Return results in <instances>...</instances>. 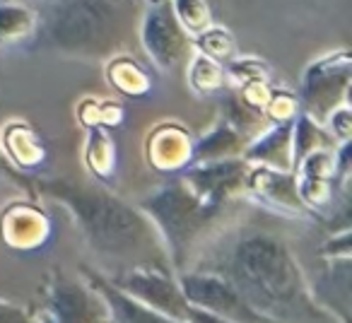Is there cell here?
Masks as SVG:
<instances>
[{
	"label": "cell",
	"mask_w": 352,
	"mask_h": 323,
	"mask_svg": "<svg viewBox=\"0 0 352 323\" xmlns=\"http://www.w3.org/2000/svg\"><path fill=\"white\" fill-rule=\"evenodd\" d=\"M191 270L230 282L246 304L278 323H340L311 294V282L280 234L254 225L227 227Z\"/></svg>",
	"instance_id": "6da1fadb"
},
{
	"label": "cell",
	"mask_w": 352,
	"mask_h": 323,
	"mask_svg": "<svg viewBox=\"0 0 352 323\" xmlns=\"http://www.w3.org/2000/svg\"><path fill=\"white\" fill-rule=\"evenodd\" d=\"M34 193L63 205L78 225L85 244L97 256L121 263L116 273L138 263L162 260L160 254H164V246L150 217L104 186L75 183L68 179H36Z\"/></svg>",
	"instance_id": "7a4b0ae2"
},
{
	"label": "cell",
	"mask_w": 352,
	"mask_h": 323,
	"mask_svg": "<svg viewBox=\"0 0 352 323\" xmlns=\"http://www.w3.org/2000/svg\"><path fill=\"white\" fill-rule=\"evenodd\" d=\"M234 205L236 203L222 205L203 201L182 177L150 191L138 203L160 232L164 254L176 275L191 270L206 246L232 225Z\"/></svg>",
	"instance_id": "3957f363"
},
{
	"label": "cell",
	"mask_w": 352,
	"mask_h": 323,
	"mask_svg": "<svg viewBox=\"0 0 352 323\" xmlns=\"http://www.w3.org/2000/svg\"><path fill=\"white\" fill-rule=\"evenodd\" d=\"M36 41L65 56L102 58L123 39V10L118 0H49Z\"/></svg>",
	"instance_id": "277c9868"
},
{
	"label": "cell",
	"mask_w": 352,
	"mask_h": 323,
	"mask_svg": "<svg viewBox=\"0 0 352 323\" xmlns=\"http://www.w3.org/2000/svg\"><path fill=\"white\" fill-rule=\"evenodd\" d=\"M352 56L347 49L323 54L307 65L299 87V107L316 123H326L328 116L342 104H350Z\"/></svg>",
	"instance_id": "5b68a950"
},
{
	"label": "cell",
	"mask_w": 352,
	"mask_h": 323,
	"mask_svg": "<svg viewBox=\"0 0 352 323\" xmlns=\"http://www.w3.org/2000/svg\"><path fill=\"white\" fill-rule=\"evenodd\" d=\"M109 280L135 302L171 318H179V321H184L188 304H191L179 285V275L171 270V265H164L162 260L131 265Z\"/></svg>",
	"instance_id": "8992f818"
},
{
	"label": "cell",
	"mask_w": 352,
	"mask_h": 323,
	"mask_svg": "<svg viewBox=\"0 0 352 323\" xmlns=\"http://www.w3.org/2000/svg\"><path fill=\"white\" fill-rule=\"evenodd\" d=\"M44 311L54 323H113L109 304L87 282L54 270L44 285Z\"/></svg>",
	"instance_id": "52a82bcc"
},
{
	"label": "cell",
	"mask_w": 352,
	"mask_h": 323,
	"mask_svg": "<svg viewBox=\"0 0 352 323\" xmlns=\"http://www.w3.org/2000/svg\"><path fill=\"white\" fill-rule=\"evenodd\" d=\"M140 44L150 63L162 73L174 70L191 54V36L179 25L169 0L147 3L140 17Z\"/></svg>",
	"instance_id": "ba28073f"
},
{
	"label": "cell",
	"mask_w": 352,
	"mask_h": 323,
	"mask_svg": "<svg viewBox=\"0 0 352 323\" xmlns=\"http://www.w3.org/2000/svg\"><path fill=\"white\" fill-rule=\"evenodd\" d=\"M184 294L191 304L227 318L230 323H278L256 311L246 299L222 278L203 270H186L179 275Z\"/></svg>",
	"instance_id": "9c48e42d"
},
{
	"label": "cell",
	"mask_w": 352,
	"mask_h": 323,
	"mask_svg": "<svg viewBox=\"0 0 352 323\" xmlns=\"http://www.w3.org/2000/svg\"><path fill=\"white\" fill-rule=\"evenodd\" d=\"M244 198H251L265 212H273L278 217H289V220L314 217L297 193L294 172H278V169L251 164L244 183Z\"/></svg>",
	"instance_id": "30bf717a"
},
{
	"label": "cell",
	"mask_w": 352,
	"mask_h": 323,
	"mask_svg": "<svg viewBox=\"0 0 352 323\" xmlns=\"http://www.w3.org/2000/svg\"><path fill=\"white\" fill-rule=\"evenodd\" d=\"M249 167L251 164L241 157H232V159L191 164L176 177H182L203 201L227 205V203H236V198H244Z\"/></svg>",
	"instance_id": "8fae6325"
},
{
	"label": "cell",
	"mask_w": 352,
	"mask_h": 323,
	"mask_svg": "<svg viewBox=\"0 0 352 323\" xmlns=\"http://www.w3.org/2000/svg\"><path fill=\"white\" fill-rule=\"evenodd\" d=\"M196 135L179 121L157 123L145 140V159L155 172L176 177L193 164Z\"/></svg>",
	"instance_id": "7c38bea8"
},
{
	"label": "cell",
	"mask_w": 352,
	"mask_h": 323,
	"mask_svg": "<svg viewBox=\"0 0 352 323\" xmlns=\"http://www.w3.org/2000/svg\"><path fill=\"white\" fill-rule=\"evenodd\" d=\"M51 234L54 227L44 210L36 205V198L15 201L0 212V236L10 249L32 254L44 249L51 241Z\"/></svg>",
	"instance_id": "4fadbf2b"
},
{
	"label": "cell",
	"mask_w": 352,
	"mask_h": 323,
	"mask_svg": "<svg viewBox=\"0 0 352 323\" xmlns=\"http://www.w3.org/2000/svg\"><path fill=\"white\" fill-rule=\"evenodd\" d=\"M80 275L104 297V302L109 304L113 323H184L179 318H171L166 313H160L155 309L145 307V304L135 302L126 292H121L107 275L89 268V265H80Z\"/></svg>",
	"instance_id": "5bb4252c"
},
{
	"label": "cell",
	"mask_w": 352,
	"mask_h": 323,
	"mask_svg": "<svg viewBox=\"0 0 352 323\" xmlns=\"http://www.w3.org/2000/svg\"><path fill=\"white\" fill-rule=\"evenodd\" d=\"M0 142H3V150H6L8 159L25 174L39 172L41 167H46V162H49V147H46L44 137L36 133L34 126H30L22 118L8 121L3 126Z\"/></svg>",
	"instance_id": "9a60e30c"
},
{
	"label": "cell",
	"mask_w": 352,
	"mask_h": 323,
	"mask_svg": "<svg viewBox=\"0 0 352 323\" xmlns=\"http://www.w3.org/2000/svg\"><path fill=\"white\" fill-rule=\"evenodd\" d=\"M241 159L249 164L278 169V172H292V121L270 123L268 128L256 133L246 142Z\"/></svg>",
	"instance_id": "2e32d148"
},
{
	"label": "cell",
	"mask_w": 352,
	"mask_h": 323,
	"mask_svg": "<svg viewBox=\"0 0 352 323\" xmlns=\"http://www.w3.org/2000/svg\"><path fill=\"white\" fill-rule=\"evenodd\" d=\"M328 268L311 285V294L340 323H350V258H328Z\"/></svg>",
	"instance_id": "e0dca14e"
},
{
	"label": "cell",
	"mask_w": 352,
	"mask_h": 323,
	"mask_svg": "<svg viewBox=\"0 0 352 323\" xmlns=\"http://www.w3.org/2000/svg\"><path fill=\"white\" fill-rule=\"evenodd\" d=\"M246 137L236 128H232L225 118L215 123L210 131H206L201 137H196L193 147V164H206V162H220L241 157L246 147Z\"/></svg>",
	"instance_id": "ac0fdd59"
},
{
	"label": "cell",
	"mask_w": 352,
	"mask_h": 323,
	"mask_svg": "<svg viewBox=\"0 0 352 323\" xmlns=\"http://www.w3.org/2000/svg\"><path fill=\"white\" fill-rule=\"evenodd\" d=\"M39 12L27 3H3L0 0V46L17 49L36 41Z\"/></svg>",
	"instance_id": "d6986e66"
},
{
	"label": "cell",
	"mask_w": 352,
	"mask_h": 323,
	"mask_svg": "<svg viewBox=\"0 0 352 323\" xmlns=\"http://www.w3.org/2000/svg\"><path fill=\"white\" fill-rule=\"evenodd\" d=\"M82 159L87 172L92 174L97 181L111 183L118 169V147L113 140L109 128H87V137H85V150Z\"/></svg>",
	"instance_id": "ffe728a7"
},
{
	"label": "cell",
	"mask_w": 352,
	"mask_h": 323,
	"mask_svg": "<svg viewBox=\"0 0 352 323\" xmlns=\"http://www.w3.org/2000/svg\"><path fill=\"white\" fill-rule=\"evenodd\" d=\"M104 75L107 82L128 99H140L152 92L150 75L133 56H111L104 65Z\"/></svg>",
	"instance_id": "44dd1931"
},
{
	"label": "cell",
	"mask_w": 352,
	"mask_h": 323,
	"mask_svg": "<svg viewBox=\"0 0 352 323\" xmlns=\"http://www.w3.org/2000/svg\"><path fill=\"white\" fill-rule=\"evenodd\" d=\"M186 80H188V87L196 94H201V97H212V94L222 92V89L227 87L225 65L208 58V56L198 54V51L191 56V60H188Z\"/></svg>",
	"instance_id": "7402d4cb"
},
{
	"label": "cell",
	"mask_w": 352,
	"mask_h": 323,
	"mask_svg": "<svg viewBox=\"0 0 352 323\" xmlns=\"http://www.w3.org/2000/svg\"><path fill=\"white\" fill-rule=\"evenodd\" d=\"M333 137L326 133L321 123L309 118L304 111H299L292 121V164H297L302 157L311 155L316 150H326L331 147ZM294 169V167H292Z\"/></svg>",
	"instance_id": "603a6c76"
},
{
	"label": "cell",
	"mask_w": 352,
	"mask_h": 323,
	"mask_svg": "<svg viewBox=\"0 0 352 323\" xmlns=\"http://www.w3.org/2000/svg\"><path fill=\"white\" fill-rule=\"evenodd\" d=\"M193 49L198 51V54L208 56V58L217 60V63L225 65L227 60H232L236 56V39L234 34H232L227 27L222 25H208L206 30L201 32V34L193 36Z\"/></svg>",
	"instance_id": "cb8c5ba5"
},
{
	"label": "cell",
	"mask_w": 352,
	"mask_h": 323,
	"mask_svg": "<svg viewBox=\"0 0 352 323\" xmlns=\"http://www.w3.org/2000/svg\"><path fill=\"white\" fill-rule=\"evenodd\" d=\"M222 118H225V121L230 123L232 128H236V131H239L241 135L246 137V140H251L256 133L263 131V121H265L263 111H258V109L244 104L236 92H232L230 97H225Z\"/></svg>",
	"instance_id": "d4e9b609"
},
{
	"label": "cell",
	"mask_w": 352,
	"mask_h": 323,
	"mask_svg": "<svg viewBox=\"0 0 352 323\" xmlns=\"http://www.w3.org/2000/svg\"><path fill=\"white\" fill-rule=\"evenodd\" d=\"M169 5L188 36L201 34L208 25H212V12L206 0H169Z\"/></svg>",
	"instance_id": "484cf974"
},
{
	"label": "cell",
	"mask_w": 352,
	"mask_h": 323,
	"mask_svg": "<svg viewBox=\"0 0 352 323\" xmlns=\"http://www.w3.org/2000/svg\"><path fill=\"white\" fill-rule=\"evenodd\" d=\"M268 78H270V68L258 58H249V56L239 58V56H234V58L225 63V85H230L232 92L254 82V80H268Z\"/></svg>",
	"instance_id": "4316f807"
},
{
	"label": "cell",
	"mask_w": 352,
	"mask_h": 323,
	"mask_svg": "<svg viewBox=\"0 0 352 323\" xmlns=\"http://www.w3.org/2000/svg\"><path fill=\"white\" fill-rule=\"evenodd\" d=\"M302 111L299 107V97L287 89H275L273 87V94H270L268 104L263 109V116L265 121L270 123H289L294 121V116Z\"/></svg>",
	"instance_id": "83f0119b"
},
{
	"label": "cell",
	"mask_w": 352,
	"mask_h": 323,
	"mask_svg": "<svg viewBox=\"0 0 352 323\" xmlns=\"http://www.w3.org/2000/svg\"><path fill=\"white\" fill-rule=\"evenodd\" d=\"M323 128H326V133L333 137V140H338V142L350 140V135H352V111H350V104H342V107H338L336 111L328 116V121L323 123Z\"/></svg>",
	"instance_id": "f1b7e54d"
},
{
	"label": "cell",
	"mask_w": 352,
	"mask_h": 323,
	"mask_svg": "<svg viewBox=\"0 0 352 323\" xmlns=\"http://www.w3.org/2000/svg\"><path fill=\"white\" fill-rule=\"evenodd\" d=\"M236 94H239V99L244 104H249V107L263 111L265 104H268V99H270V94H273V85H270V80H254V82H249V85H244V87L236 89Z\"/></svg>",
	"instance_id": "f546056e"
},
{
	"label": "cell",
	"mask_w": 352,
	"mask_h": 323,
	"mask_svg": "<svg viewBox=\"0 0 352 323\" xmlns=\"http://www.w3.org/2000/svg\"><path fill=\"white\" fill-rule=\"evenodd\" d=\"M0 179H8V181L15 183V186L25 188V191L30 193V198H36L32 177H30V174H25V172H20V169H17L15 164L8 159L6 150H3V142H0Z\"/></svg>",
	"instance_id": "4dcf8cb0"
},
{
	"label": "cell",
	"mask_w": 352,
	"mask_h": 323,
	"mask_svg": "<svg viewBox=\"0 0 352 323\" xmlns=\"http://www.w3.org/2000/svg\"><path fill=\"white\" fill-rule=\"evenodd\" d=\"M78 121L85 128H97L102 126V102L94 97H85L78 104Z\"/></svg>",
	"instance_id": "1f68e13d"
},
{
	"label": "cell",
	"mask_w": 352,
	"mask_h": 323,
	"mask_svg": "<svg viewBox=\"0 0 352 323\" xmlns=\"http://www.w3.org/2000/svg\"><path fill=\"white\" fill-rule=\"evenodd\" d=\"M321 254L326 258H350V230H342L340 234H333L321 246Z\"/></svg>",
	"instance_id": "d6a6232c"
},
{
	"label": "cell",
	"mask_w": 352,
	"mask_h": 323,
	"mask_svg": "<svg viewBox=\"0 0 352 323\" xmlns=\"http://www.w3.org/2000/svg\"><path fill=\"white\" fill-rule=\"evenodd\" d=\"M0 323H36V313H32L25 307H17V304L0 299Z\"/></svg>",
	"instance_id": "836d02e7"
},
{
	"label": "cell",
	"mask_w": 352,
	"mask_h": 323,
	"mask_svg": "<svg viewBox=\"0 0 352 323\" xmlns=\"http://www.w3.org/2000/svg\"><path fill=\"white\" fill-rule=\"evenodd\" d=\"M123 121H126V109H123V104L118 102H111V99H104L102 102V128H118L123 126Z\"/></svg>",
	"instance_id": "e575fe53"
},
{
	"label": "cell",
	"mask_w": 352,
	"mask_h": 323,
	"mask_svg": "<svg viewBox=\"0 0 352 323\" xmlns=\"http://www.w3.org/2000/svg\"><path fill=\"white\" fill-rule=\"evenodd\" d=\"M184 323H230V321H227V318H222V316H217V313L196 307V304H188L186 316H184Z\"/></svg>",
	"instance_id": "d590c367"
},
{
	"label": "cell",
	"mask_w": 352,
	"mask_h": 323,
	"mask_svg": "<svg viewBox=\"0 0 352 323\" xmlns=\"http://www.w3.org/2000/svg\"><path fill=\"white\" fill-rule=\"evenodd\" d=\"M36 323H54V318H51L44 309H39V311H36Z\"/></svg>",
	"instance_id": "8d00e7d4"
},
{
	"label": "cell",
	"mask_w": 352,
	"mask_h": 323,
	"mask_svg": "<svg viewBox=\"0 0 352 323\" xmlns=\"http://www.w3.org/2000/svg\"><path fill=\"white\" fill-rule=\"evenodd\" d=\"M142 3H145V5H147V3H155V0H142Z\"/></svg>",
	"instance_id": "74e56055"
},
{
	"label": "cell",
	"mask_w": 352,
	"mask_h": 323,
	"mask_svg": "<svg viewBox=\"0 0 352 323\" xmlns=\"http://www.w3.org/2000/svg\"><path fill=\"white\" fill-rule=\"evenodd\" d=\"M41 3H49V0H41Z\"/></svg>",
	"instance_id": "f35d334b"
}]
</instances>
